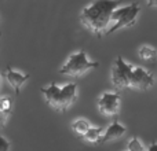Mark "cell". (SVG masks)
I'll use <instances>...</instances> for the list:
<instances>
[{"instance_id": "obj_1", "label": "cell", "mask_w": 157, "mask_h": 151, "mask_svg": "<svg viewBox=\"0 0 157 151\" xmlns=\"http://www.w3.org/2000/svg\"><path fill=\"white\" fill-rule=\"evenodd\" d=\"M119 6V0H94L81 10L80 21L83 26L90 30L92 35L98 37L106 36V32L110 25L112 13Z\"/></svg>"}, {"instance_id": "obj_2", "label": "cell", "mask_w": 157, "mask_h": 151, "mask_svg": "<svg viewBox=\"0 0 157 151\" xmlns=\"http://www.w3.org/2000/svg\"><path fill=\"white\" fill-rule=\"evenodd\" d=\"M46 102L52 109L59 111H65L71 107L77 99V85L75 83H68L65 85H58L57 83H51L47 87L41 88Z\"/></svg>"}, {"instance_id": "obj_3", "label": "cell", "mask_w": 157, "mask_h": 151, "mask_svg": "<svg viewBox=\"0 0 157 151\" xmlns=\"http://www.w3.org/2000/svg\"><path fill=\"white\" fill-rule=\"evenodd\" d=\"M141 11V6L138 3H131L128 6H119L114 8L110 17V25L106 32V36L112 35L113 32H117L124 28L134 26L136 24V18Z\"/></svg>"}, {"instance_id": "obj_4", "label": "cell", "mask_w": 157, "mask_h": 151, "mask_svg": "<svg viewBox=\"0 0 157 151\" xmlns=\"http://www.w3.org/2000/svg\"><path fill=\"white\" fill-rule=\"evenodd\" d=\"M98 66L99 63L95 61H90L86 51H76L61 66L59 73L63 76H69V77H81L87 72L98 68Z\"/></svg>"}, {"instance_id": "obj_5", "label": "cell", "mask_w": 157, "mask_h": 151, "mask_svg": "<svg viewBox=\"0 0 157 151\" xmlns=\"http://www.w3.org/2000/svg\"><path fill=\"white\" fill-rule=\"evenodd\" d=\"M134 66L124 61L121 57H117L114 61L113 69H112V84L114 85L116 89H125L130 88V81L131 74H132Z\"/></svg>"}, {"instance_id": "obj_6", "label": "cell", "mask_w": 157, "mask_h": 151, "mask_svg": "<svg viewBox=\"0 0 157 151\" xmlns=\"http://www.w3.org/2000/svg\"><path fill=\"white\" fill-rule=\"evenodd\" d=\"M98 110L106 117H114L121 107V98L117 91H106L98 98Z\"/></svg>"}, {"instance_id": "obj_7", "label": "cell", "mask_w": 157, "mask_h": 151, "mask_svg": "<svg viewBox=\"0 0 157 151\" xmlns=\"http://www.w3.org/2000/svg\"><path fill=\"white\" fill-rule=\"evenodd\" d=\"M155 85V77L149 70H146L142 66H134L132 74H131L130 81V88L134 89H141V91H146V89L152 88Z\"/></svg>"}, {"instance_id": "obj_8", "label": "cell", "mask_w": 157, "mask_h": 151, "mask_svg": "<svg viewBox=\"0 0 157 151\" xmlns=\"http://www.w3.org/2000/svg\"><path fill=\"white\" fill-rule=\"evenodd\" d=\"M127 132V128L121 124L120 121H113L105 131H103V136H102V140L101 143H108V142H114L117 139L123 138Z\"/></svg>"}, {"instance_id": "obj_9", "label": "cell", "mask_w": 157, "mask_h": 151, "mask_svg": "<svg viewBox=\"0 0 157 151\" xmlns=\"http://www.w3.org/2000/svg\"><path fill=\"white\" fill-rule=\"evenodd\" d=\"M4 74H6V78H7L8 84L13 87L15 95L18 96L19 92H21V88L24 87V84L28 81V78H29V74L17 72V70H14V69H11V68H8L7 70H6Z\"/></svg>"}, {"instance_id": "obj_10", "label": "cell", "mask_w": 157, "mask_h": 151, "mask_svg": "<svg viewBox=\"0 0 157 151\" xmlns=\"http://www.w3.org/2000/svg\"><path fill=\"white\" fill-rule=\"evenodd\" d=\"M102 136H103V129H102V128L92 127V125H91V127H90V129L83 135V139L86 142H88V143L97 144V143H101Z\"/></svg>"}, {"instance_id": "obj_11", "label": "cell", "mask_w": 157, "mask_h": 151, "mask_svg": "<svg viewBox=\"0 0 157 151\" xmlns=\"http://www.w3.org/2000/svg\"><path fill=\"white\" fill-rule=\"evenodd\" d=\"M90 127H91V122L87 118H76L72 122V131H73L76 135L81 136V138H83L84 133L90 129Z\"/></svg>"}, {"instance_id": "obj_12", "label": "cell", "mask_w": 157, "mask_h": 151, "mask_svg": "<svg viewBox=\"0 0 157 151\" xmlns=\"http://www.w3.org/2000/svg\"><path fill=\"white\" fill-rule=\"evenodd\" d=\"M138 55L144 61H153L157 58V50L153 48L152 46H141L138 50Z\"/></svg>"}, {"instance_id": "obj_13", "label": "cell", "mask_w": 157, "mask_h": 151, "mask_svg": "<svg viewBox=\"0 0 157 151\" xmlns=\"http://www.w3.org/2000/svg\"><path fill=\"white\" fill-rule=\"evenodd\" d=\"M11 109H13L11 100L7 96H0V114L6 118H8L11 114Z\"/></svg>"}, {"instance_id": "obj_14", "label": "cell", "mask_w": 157, "mask_h": 151, "mask_svg": "<svg viewBox=\"0 0 157 151\" xmlns=\"http://www.w3.org/2000/svg\"><path fill=\"white\" fill-rule=\"evenodd\" d=\"M127 151H146V147L142 143L141 139L132 138V139H130V142L127 144Z\"/></svg>"}, {"instance_id": "obj_15", "label": "cell", "mask_w": 157, "mask_h": 151, "mask_svg": "<svg viewBox=\"0 0 157 151\" xmlns=\"http://www.w3.org/2000/svg\"><path fill=\"white\" fill-rule=\"evenodd\" d=\"M10 147H11L10 142L4 136L0 135V151H10Z\"/></svg>"}, {"instance_id": "obj_16", "label": "cell", "mask_w": 157, "mask_h": 151, "mask_svg": "<svg viewBox=\"0 0 157 151\" xmlns=\"http://www.w3.org/2000/svg\"><path fill=\"white\" fill-rule=\"evenodd\" d=\"M146 151H157V142H153V143L146 149Z\"/></svg>"}, {"instance_id": "obj_17", "label": "cell", "mask_w": 157, "mask_h": 151, "mask_svg": "<svg viewBox=\"0 0 157 151\" xmlns=\"http://www.w3.org/2000/svg\"><path fill=\"white\" fill-rule=\"evenodd\" d=\"M147 7L157 8V0H147Z\"/></svg>"}, {"instance_id": "obj_18", "label": "cell", "mask_w": 157, "mask_h": 151, "mask_svg": "<svg viewBox=\"0 0 157 151\" xmlns=\"http://www.w3.org/2000/svg\"><path fill=\"white\" fill-rule=\"evenodd\" d=\"M0 83H2V78H0Z\"/></svg>"}]
</instances>
